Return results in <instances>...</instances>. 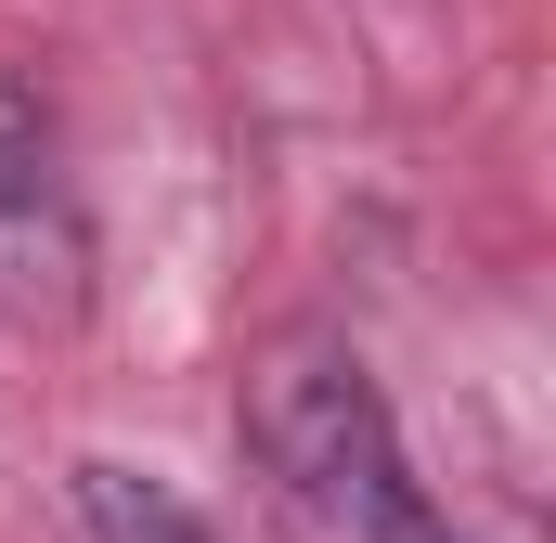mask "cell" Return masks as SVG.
<instances>
[{
    "mask_svg": "<svg viewBox=\"0 0 556 543\" xmlns=\"http://www.w3.org/2000/svg\"><path fill=\"white\" fill-rule=\"evenodd\" d=\"M247 453L285 479L298 518H324L337 543H453L440 505L402 466V427L376 402V376L337 350V337H298L247 376Z\"/></svg>",
    "mask_w": 556,
    "mask_h": 543,
    "instance_id": "6da1fadb",
    "label": "cell"
},
{
    "mask_svg": "<svg viewBox=\"0 0 556 543\" xmlns=\"http://www.w3.org/2000/svg\"><path fill=\"white\" fill-rule=\"evenodd\" d=\"M78 298H91V233L52 168V117L26 78H0V324L52 337V324H78Z\"/></svg>",
    "mask_w": 556,
    "mask_h": 543,
    "instance_id": "7a4b0ae2",
    "label": "cell"
},
{
    "mask_svg": "<svg viewBox=\"0 0 556 543\" xmlns=\"http://www.w3.org/2000/svg\"><path fill=\"white\" fill-rule=\"evenodd\" d=\"M78 531L91 543H207V518L168 492V479H142V466H78Z\"/></svg>",
    "mask_w": 556,
    "mask_h": 543,
    "instance_id": "3957f363",
    "label": "cell"
}]
</instances>
